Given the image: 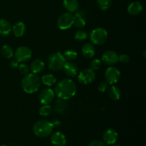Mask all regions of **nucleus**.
I'll return each instance as SVG.
<instances>
[{"instance_id":"nucleus-1","label":"nucleus","mask_w":146,"mask_h":146,"mask_svg":"<svg viewBox=\"0 0 146 146\" xmlns=\"http://www.w3.org/2000/svg\"><path fill=\"white\" fill-rule=\"evenodd\" d=\"M76 91V84L72 79L64 78L56 85L54 91L58 98L66 101L74 97Z\"/></svg>"},{"instance_id":"nucleus-2","label":"nucleus","mask_w":146,"mask_h":146,"mask_svg":"<svg viewBox=\"0 0 146 146\" xmlns=\"http://www.w3.org/2000/svg\"><path fill=\"white\" fill-rule=\"evenodd\" d=\"M41 78L37 74L29 73L24 76L21 81V87L27 94H34L39 89L41 86Z\"/></svg>"},{"instance_id":"nucleus-3","label":"nucleus","mask_w":146,"mask_h":146,"mask_svg":"<svg viewBox=\"0 0 146 146\" xmlns=\"http://www.w3.org/2000/svg\"><path fill=\"white\" fill-rule=\"evenodd\" d=\"M54 126L53 123L47 120H39L33 125V132L39 138H46L52 133Z\"/></svg>"},{"instance_id":"nucleus-4","label":"nucleus","mask_w":146,"mask_h":146,"mask_svg":"<svg viewBox=\"0 0 146 146\" xmlns=\"http://www.w3.org/2000/svg\"><path fill=\"white\" fill-rule=\"evenodd\" d=\"M66 62V61L61 53H53L48 58V68L54 71H60V70L63 69V67Z\"/></svg>"},{"instance_id":"nucleus-5","label":"nucleus","mask_w":146,"mask_h":146,"mask_svg":"<svg viewBox=\"0 0 146 146\" xmlns=\"http://www.w3.org/2000/svg\"><path fill=\"white\" fill-rule=\"evenodd\" d=\"M108 31L103 27L94 29L90 34V40L94 45H103L108 39Z\"/></svg>"},{"instance_id":"nucleus-6","label":"nucleus","mask_w":146,"mask_h":146,"mask_svg":"<svg viewBox=\"0 0 146 146\" xmlns=\"http://www.w3.org/2000/svg\"><path fill=\"white\" fill-rule=\"evenodd\" d=\"M74 21V15L72 13H63L57 19V27L61 30H67L72 27Z\"/></svg>"},{"instance_id":"nucleus-7","label":"nucleus","mask_w":146,"mask_h":146,"mask_svg":"<svg viewBox=\"0 0 146 146\" xmlns=\"http://www.w3.org/2000/svg\"><path fill=\"white\" fill-rule=\"evenodd\" d=\"M32 56V52L29 47L21 46L18 47L14 53V59L19 63H25L29 61Z\"/></svg>"},{"instance_id":"nucleus-8","label":"nucleus","mask_w":146,"mask_h":146,"mask_svg":"<svg viewBox=\"0 0 146 146\" xmlns=\"http://www.w3.org/2000/svg\"><path fill=\"white\" fill-rule=\"evenodd\" d=\"M121 78V71L118 68L115 66L108 67L105 72V78L106 81L108 84L113 85L115 84Z\"/></svg>"},{"instance_id":"nucleus-9","label":"nucleus","mask_w":146,"mask_h":146,"mask_svg":"<svg viewBox=\"0 0 146 146\" xmlns=\"http://www.w3.org/2000/svg\"><path fill=\"white\" fill-rule=\"evenodd\" d=\"M96 79V74L91 68H84L78 75V80L80 84L87 85L94 82Z\"/></svg>"},{"instance_id":"nucleus-10","label":"nucleus","mask_w":146,"mask_h":146,"mask_svg":"<svg viewBox=\"0 0 146 146\" xmlns=\"http://www.w3.org/2000/svg\"><path fill=\"white\" fill-rule=\"evenodd\" d=\"M55 98V93L51 88H44L41 90L38 95V100L42 105L50 104L54 101Z\"/></svg>"},{"instance_id":"nucleus-11","label":"nucleus","mask_w":146,"mask_h":146,"mask_svg":"<svg viewBox=\"0 0 146 146\" xmlns=\"http://www.w3.org/2000/svg\"><path fill=\"white\" fill-rule=\"evenodd\" d=\"M101 61L108 66H113L118 61V55L115 51L108 50L105 51L101 56Z\"/></svg>"},{"instance_id":"nucleus-12","label":"nucleus","mask_w":146,"mask_h":146,"mask_svg":"<svg viewBox=\"0 0 146 146\" xmlns=\"http://www.w3.org/2000/svg\"><path fill=\"white\" fill-rule=\"evenodd\" d=\"M118 138V134L116 131L113 128H108L104 131L103 134L104 143L108 145H113L116 143Z\"/></svg>"},{"instance_id":"nucleus-13","label":"nucleus","mask_w":146,"mask_h":146,"mask_svg":"<svg viewBox=\"0 0 146 146\" xmlns=\"http://www.w3.org/2000/svg\"><path fill=\"white\" fill-rule=\"evenodd\" d=\"M63 69L66 75L68 77H75L78 72V66L73 61H66L63 67Z\"/></svg>"},{"instance_id":"nucleus-14","label":"nucleus","mask_w":146,"mask_h":146,"mask_svg":"<svg viewBox=\"0 0 146 146\" xmlns=\"http://www.w3.org/2000/svg\"><path fill=\"white\" fill-rule=\"evenodd\" d=\"M51 143L54 146H64L66 144V136L61 132L54 133L51 136Z\"/></svg>"},{"instance_id":"nucleus-15","label":"nucleus","mask_w":146,"mask_h":146,"mask_svg":"<svg viewBox=\"0 0 146 146\" xmlns=\"http://www.w3.org/2000/svg\"><path fill=\"white\" fill-rule=\"evenodd\" d=\"M143 10L142 4L139 1H133L128 5L127 8L128 13L131 16H137L141 14Z\"/></svg>"},{"instance_id":"nucleus-16","label":"nucleus","mask_w":146,"mask_h":146,"mask_svg":"<svg viewBox=\"0 0 146 146\" xmlns=\"http://www.w3.org/2000/svg\"><path fill=\"white\" fill-rule=\"evenodd\" d=\"M26 31H27V27L22 21H18L14 24L11 29V31L16 37L23 36L25 34Z\"/></svg>"},{"instance_id":"nucleus-17","label":"nucleus","mask_w":146,"mask_h":146,"mask_svg":"<svg viewBox=\"0 0 146 146\" xmlns=\"http://www.w3.org/2000/svg\"><path fill=\"white\" fill-rule=\"evenodd\" d=\"M81 53L83 56L86 58H91L96 54V49L94 44L91 43H86L81 48Z\"/></svg>"},{"instance_id":"nucleus-18","label":"nucleus","mask_w":146,"mask_h":146,"mask_svg":"<svg viewBox=\"0 0 146 146\" xmlns=\"http://www.w3.org/2000/svg\"><path fill=\"white\" fill-rule=\"evenodd\" d=\"M45 68V64L41 59H35L31 62L29 69L33 74H39L42 72Z\"/></svg>"},{"instance_id":"nucleus-19","label":"nucleus","mask_w":146,"mask_h":146,"mask_svg":"<svg viewBox=\"0 0 146 146\" xmlns=\"http://www.w3.org/2000/svg\"><path fill=\"white\" fill-rule=\"evenodd\" d=\"M63 6L68 12L74 13L79 9L78 0H64Z\"/></svg>"},{"instance_id":"nucleus-20","label":"nucleus","mask_w":146,"mask_h":146,"mask_svg":"<svg viewBox=\"0 0 146 146\" xmlns=\"http://www.w3.org/2000/svg\"><path fill=\"white\" fill-rule=\"evenodd\" d=\"M11 29L12 26L11 25L9 21L4 19H0V35L7 36L11 32Z\"/></svg>"},{"instance_id":"nucleus-21","label":"nucleus","mask_w":146,"mask_h":146,"mask_svg":"<svg viewBox=\"0 0 146 146\" xmlns=\"http://www.w3.org/2000/svg\"><path fill=\"white\" fill-rule=\"evenodd\" d=\"M67 109V104L65 102V100H62L58 98L56 101L54 105V110L55 112L58 114H62L66 112Z\"/></svg>"},{"instance_id":"nucleus-22","label":"nucleus","mask_w":146,"mask_h":146,"mask_svg":"<svg viewBox=\"0 0 146 146\" xmlns=\"http://www.w3.org/2000/svg\"><path fill=\"white\" fill-rule=\"evenodd\" d=\"M108 96L111 100H113V101H118L121 98V92L118 87H117L116 86L113 85L112 86L108 88Z\"/></svg>"},{"instance_id":"nucleus-23","label":"nucleus","mask_w":146,"mask_h":146,"mask_svg":"<svg viewBox=\"0 0 146 146\" xmlns=\"http://www.w3.org/2000/svg\"><path fill=\"white\" fill-rule=\"evenodd\" d=\"M41 82L46 86H53L56 83V78L53 74H44L41 78Z\"/></svg>"},{"instance_id":"nucleus-24","label":"nucleus","mask_w":146,"mask_h":146,"mask_svg":"<svg viewBox=\"0 0 146 146\" xmlns=\"http://www.w3.org/2000/svg\"><path fill=\"white\" fill-rule=\"evenodd\" d=\"M0 52H1V56L7 59L14 56V51H13L12 48L9 45L2 46L1 50H0Z\"/></svg>"},{"instance_id":"nucleus-25","label":"nucleus","mask_w":146,"mask_h":146,"mask_svg":"<svg viewBox=\"0 0 146 146\" xmlns=\"http://www.w3.org/2000/svg\"><path fill=\"white\" fill-rule=\"evenodd\" d=\"M52 106L49 104H44L38 109V114L42 117L48 116L52 112Z\"/></svg>"},{"instance_id":"nucleus-26","label":"nucleus","mask_w":146,"mask_h":146,"mask_svg":"<svg viewBox=\"0 0 146 146\" xmlns=\"http://www.w3.org/2000/svg\"><path fill=\"white\" fill-rule=\"evenodd\" d=\"M97 6L102 11H106L112 4V0H97Z\"/></svg>"},{"instance_id":"nucleus-27","label":"nucleus","mask_w":146,"mask_h":146,"mask_svg":"<svg viewBox=\"0 0 146 146\" xmlns=\"http://www.w3.org/2000/svg\"><path fill=\"white\" fill-rule=\"evenodd\" d=\"M88 36V34L85 30L78 29L74 34V38L78 41H84L87 39Z\"/></svg>"},{"instance_id":"nucleus-28","label":"nucleus","mask_w":146,"mask_h":146,"mask_svg":"<svg viewBox=\"0 0 146 146\" xmlns=\"http://www.w3.org/2000/svg\"><path fill=\"white\" fill-rule=\"evenodd\" d=\"M63 55H64L66 61H74V60L76 59L78 54H77L76 51H75L74 50L68 49V50H67V51H66Z\"/></svg>"},{"instance_id":"nucleus-29","label":"nucleus","mask_w":146,"mask_h":146,"mask_svg":"<svg viewBox=\"0 0 146 146\" xmlns=\"http://www.w3.org/2000/svg\"><path fill=\"white\" fill-rule=\"evenodd\" d=\"M86 23L85 19L81 18V17H74V24L73 25L77 28L78 29H82L85 27Z\"/></svg>"},{"instance_id":"nucleus-30","label":"nucleus","mask_w":146,"mask_h":146,"mask_svg":"<svg viewBox=\"0 0 146 146\" xmlns=\"http://www.w3.org/2000/svg\"><path fill=\"white\" fill-rule=\"evenodd\" d=\"M17 68H18L19 72L21 75L24 76L27 75L28 74H29V67L27 64H24V63H21V64H19Z\"/></svg>"},{"instance_id":"nucleus-31","label":"nucleus","mask_w":146,"mask_h":146,"mask_svg":"<svg viewBox=\"0 0 146 146\" xmlns=\"http://www.w3.org/2000/svg\"><path fill=\"white\" fill-rule=\"evenodd\" d=\"M101 60L98 59V58H95V59H93L92 61L90 63V67L92 70L94 71H96V70L99 69L101 66Z\"/></svg>"},{"instance_id":"nucleus-32","label":"nucleus","mask_w":146,"mask_h":146,"mask_svg":"<svg viewBox=\"0 0 146 146\" xmlns=\"http://www.w3.org/2000/svg\"><path fill=\"white\" fill-rule=\"evenodd\" d=\"M108 88H109V84L106 81H102V82H101L98 84V90L100 92L104 93L108 91Z\"/></svg>"},{"instance_id":"nucleus-33","label":"nucleus","mask_w":146,"mask_h":146,"mask_svg":"<svg viewBox=\"0 0 146 146\" xmlns=\"http://www.w3.org/2000/svg\"><path fill=\"white\" fill-rule=\"evenodd\" d=\"M118 61H120L122 64H128L130 61V57L128 54H123L121 55H118Z\"/></svg>"},{"instance_id":"nucleus-34","label":"nucleus","mask_w":146,"mask_h":146,"mask_svg":"<svg viewBox=\"0 0 146 146\" xmlns=\"http://www.w3.org/2000/svg\"><path fill=\"white\" fill-rule=\"evenodd\" d=\"M74 13H75L74 17H81V18L85 19L86 17V12L83 9H78V10H76Z\"/></svg>"},{"instance_id":"nucleus-35","label":"nucleus","mask_w":146,"mask_h":146,"mask_svg":"<svg viewBox=\"0 0 146 146\" xmlns=\"http://www.w3.org/2000/svg\"><path fill=\"white\" fill-rule=\"evenodd\" d=\"M88 146H106V143L103 141H98V140H96V141H93L88 144Z\"/></svg>"},{"instance_id":"nucleus-36","label":"nucleus","mask_w":146,"mask_h":146,"mask_svg":"<svg viewBox=\"0 0 146 146\" xmlns=\"http://www.w3.org/2000/svg\"><path fill=\"white\" fill-rule=\"evenodd\" d=\"M9 66L11 68H16L18 67L19 62L16 59L11 60V61L9 62Z\"/></svg>"},{"instance_id":"nucleus-37","label":"nucleus","mask_w":146,"mask_h":146,"mask_svg":"<svg viewBox=\"0 0 146 146\" xmlns=\"http://www.w3.org/2000/svg\"><path fill=\"white\" fill-rule=\"evenodd\" d=\"M112 146H121V145H119V144H113Z\"/></svg>"},{"instance_id":"nucleus-38","label":"nucleus","mask_w":146,"mask_h":146,"mask_svg":"<svg viewBox=\"0 0 146 146\" xmlns=\"http://www.w3.org/2000/svg\"><path fill=\"white\" fill-rule=\"evenodd\" d=\"M0 146H7V145H0Z\"/></svg>"}]
</instances>
